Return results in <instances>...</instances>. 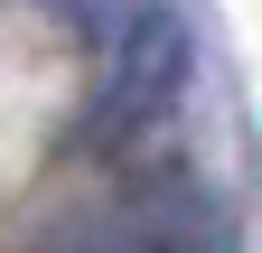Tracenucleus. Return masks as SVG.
Returning a JSON list of instances; mask_svg holds the SVG:
<instances>
[{
	"mask_svg": "<svg viewBox=\"0 0 262 253\" xmlns=\"http://www.w3.org/2000/svg\"><path fill=\"white\" fill-rule=\"evenodd\" d=\"M187 19L178 10H122L113 19V38H103V85H94V141H131L141 122H159L178 103V85H187Z\"/></svg>",
	"mask_w": 262,
	"mask_h": 253,
	"instance_id": "1",
	"label": "nucleus"
}]
</instances>
